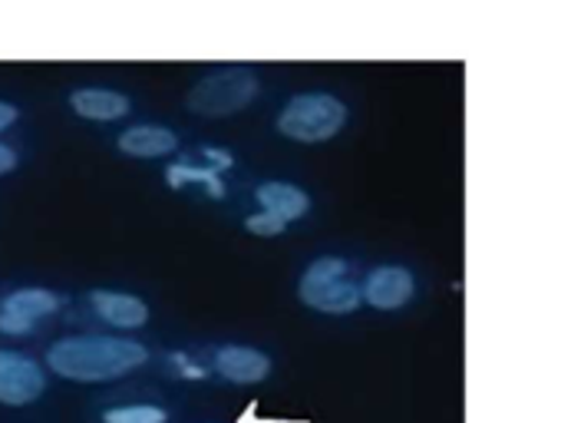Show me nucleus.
Here are the masks:
<instances>
[{
	"label": "nucleus",
	"mask_w": 561,
	"mask_h": 423,
	"mask_svg": "<svg viewBox=\"0 0 561 423\" xmlns=\"http://www.w3.org/2000/svg\"><path fill=\"white\" fill-rule=\"evenodd\" d=\"M149 361V351L126 338H67L47 354V364L67 380H116Z\"/></svg>",
	"instance_id": "obj_1"
},
{
	"label": "nucleus",
	"mask_w": 561,
	"mask_h": 423,
	"mask_svg": "<svg viewBox=\"0 0 561 423\" xmlns=\"http://www.w3.org/2000/svg\"><path fill=\"white\" fill-rule=\"evenodd\" d=\"M347 123V106L328 93H301L277 116V133L298 142H324Z\"/></svg>",
	"instance_id": "obj_2"
},
{
	"label": "nucleus",
	"mask_w": 561,
	"mask_h": 423,
	"mask_svg": "<svg viewBox=\"0 0 561 423\" xmlns=\"http://www.w3.org/2000/svg\"><path fill=\"white\" fill-rule=\"evenodd\" d=\"M257 96V77L248 67H225L188 90V110L198 116H231Z\"/></svg>",
	"instance_id": "obj_3"
},
{
	"label": "nucleus",
	"mask_w": 561,
	"mask_h": 423,
	"mask_svg": "<svg viewBox=\"0 0 561 423\" xmlns=\"http://www.w3.org/2000/svg\"><path fill=\"white\" fill-rule=\"evenodd\" d=\"M301 301L314 311L324 315H351L360 305V288L347 278V262L344 259H318L298 288Z\"/></svg>",
	"instance_id": "obj_4"
},
{
	"label": "nucleus",
	"mask_w": 561,
	"mask_h": 423,
	"mask_svg": "<svg viewBox=\"0 0 561 423\" xmlns=\"http://www.w3.org/2000/svg\"><path fill=\"white\" fill-rule=\"evenodd\" d=\"M47 380L44 370L14 351H0V403H11V407H24L34 403L44 393Z\"/></svg>",
	"instance_id": "obj_5"
},
{
	"label": "nucleus",
	"mask_w": 561,
	"mask_h": 423,
	"mask_svg": "<svg viewBox=\"0 0 561 423\" xmlns=\"http://www.w3.org/2000/svg\"><path fill=\"white\" fill-rule=\"evenodd\" d=\"M360 295L367 298V305H374L380 311L403 308L413 298V275L400 265H383L367 278Z\"/></svg>",
	"instance_id": "obj_6"
},
{
	"label": "nucleus",
	"mask_w": 561,
	"mask_h": 423,
	"mask_svg": "<svg viewBox=\"0 0 561 423\" xmlns=\"http://www.w3.org/2000/svg\"><path fill=\"white\" fill-rule=\"evenodd\" d=\"M215 367L231 384H257L271 374V357L254 347L228 344L215 354Z\"/></svg>",
	"instance_id": "obj_7"
},
{
	"label": "nucleus",
	"mask_w": 561,
	"mask_h": 423,
	"mask_svg": "<svg viewBox=\"0 0 561 423\" xmlns=\"http://www.w3.org/2000/svg\"><path fill=\"white\" fill-rule=\"evenodd\" d=\"M254 195H257L261 211H271L280 222H295L308 216V208H311V195L291 182H261Z\"/></svg>",
	"instance_id": "obj_8"
},
{
	"label": "nucleus",
	"mask_w": 561,
	"mask_h": 423,
	"mask_svg": "<svg viewBox=\"0 0 561 423\" xmlns=\"http://www.w3.org/2000/svg\"><path fill=\"white\" fill-rule=\"evenodd\" d=\"M90 305H93V311H96L103 321H110V324H116V328H139V324L149 321V308H146L139 298H133V295L93 291V295H90Z\"/></svg>",
	"instance_id": "obj_9"
},
{
	"label": "nucleus",
	"mask_w": 561,
	"mask_h": 423,
	"mask_svg": "<svg viewBox=\"0 0 561 423\" xmlns=\"http://www.w3.org/2000/svg\"><path fill=\"white\" fill-rule=\"evenodd\" d=\"M179 136L165 126H133L119 136V149L126 156H139V159H156V156H169L175 152Z\"/></svg>",
	"instance_id": "obj_10"
},
{
	"label": "nucleus",
	"mask_w": 561,
	"mask_h": 423,
	"mask_svg": "<svg viewBox=\"0 0 561 423\" xmlns=\"http://www.w3.org/2000/svg\"><path fill=\"white\" fill-rule=\"evenodd\" d=\"M73 110L87 119H119L129 113V100L123 93H113V90H77L70 96Z\"/></svg>",
	"instance_id": "obj_11"
},
{
	"label": "nucleus",
	"mask_w": 561,
	"mask_h": 423,
	"mask_svg": "<svg viewBox=\"0 0 561 423\" xmlns=\"http://www.w3.org/2000/svg\"><path fill=\"white\" fill-rule=\"evenodd\" d=\"M60 308V298L47 288H21V291H11L4 298V305H0V311L4 315H18L24 321H41L44 315H54Z\"/></svg>",
	"instance_id": "obj_12"
},
{
	"label": "nucleus",
	"mask_w": 561,
	"mask_h": 423,
	"mask_svg": "<svg viewBox=\"0 0 561 423\" xmlns=\"http://www.w3.org/2000/svg\"><path fill=\"white\" fill-rule=\"evenodd\" d=\"M103 420H106V423H165L169 413H165L162 407H146V403H139V407H113V410L103 413Z\"/></svg>",
	"instance_id": "obj_13"
},
{
	"label": "nucleus",
	"mask_w": 561,
	"mask_h": 423,
	"mask_svg": "<svg viewBox=\"0 0 561 423\" xmlns=\"http://www.w3.org/2000/svg\"><path fill=\"white\" fill-rule=\"evenodd\" d=\"M169 182H172V185H182V182H205V185H208V192H211L215 198H221V195H225V188H221V179H218V172H215V169L172 165V169H169Z\"/></svg>",
	"instance_id": "obj_14"
},
{
	"label": "nucleus",
	"mask_w": 561,
	"mask_h": 423,
	"mask_svg": "<svg viewBox=\"0 0 561 423\" xmlns=\"http://www.w3.org/2000/svg\"><path fill=\"white\" fill-rule=\"evenodd\" d=\"M285 226H288V222H280L277 216H271V211H254V216L244 219V229H248L251 236H264V239L280 236V232H285Z\"/></svg>",
	"instance_id": "obj_15"
},
{
	"label": "nucleus",
	"mask_w": 561,
	"mask_h": 423,
	"mask_svg": "<svg viewBox=\"0 0 561 423\" xmlns=\"http://www.w3.org/2000/svg\"><path fill=\"white\" fill-rule=\"evenodd\" d=\"M31 328H34V321H24L18 315H4V311H0V331H4V334H27Z\"/></svg>",
	"instance_id": "obj_16"
},
{
	"label": "nucleus",
	"mask_w": 561,
	"mask_h": 423,
	"mask_svg": "<svg viewBox=\"0 0 561 423\" xmlns=\"http://www.w3.org/2000/svg\"><path fill=\"white\" fill-rule=\"evenodd\" d=\"M14 165H18V152L11 146H0V175L11 172Z\"/></svg>",
	"instance_id": "obj_17"
},
{
	"label": "nucleus",
	"mask_w": 561,
	"mask_h": 423,
	"mask_svg": "<svg viewBox=\"0 0 561 423\" xmlns=\"http://www.w3.org/2000/svg\"><path fill=\"white\" fill-rule=\"evenodd\" d=\"M14 119H18V106H11V103L0 100V129H8Z\"/></svg>",
	"instance_id": "obj_18"
}]
</instances>
